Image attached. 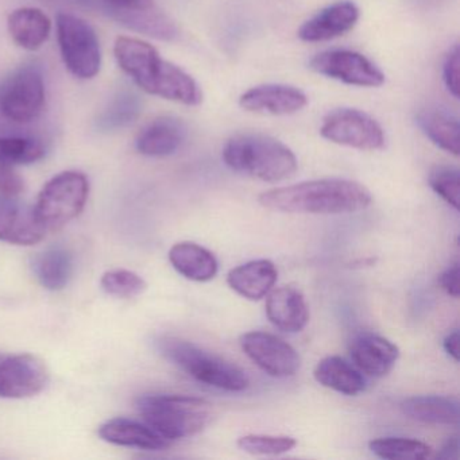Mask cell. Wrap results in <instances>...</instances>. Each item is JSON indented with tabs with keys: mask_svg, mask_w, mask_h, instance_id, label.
<instances>
[{
	"mask_svg": "<svg viewBox=\"0 0 460 460\" xmlns=\"http://www.w3.org/2000/svg\"><path fill=\"white\" fill-rule=\"evenodd\" d=\"M114 55L120 69L149 95L190 107L203 102L198 82L184 69L161 58L153 45L134 37H118Z\"/></svg>",
	"mask_w": 460,
	"mask_h": 460,
	"instance_id": "obj_1",
	"label": "cell"
},
{
	"mask_svg": "<svg viewBox=\"0 0 460 460\" xmlns=\"http://www.w3.org/2000/svg\"><path fill=\"white\" fill-rule=\"evenodd\" d=\"M258 201L265 208L287 214L338 215L367 208L373 196L359 182L322 179L268 190Z\"/></svg>",
	"mask_w": 460,
	"mask_h": 460,
	"instance_id": "obj_2",
	"label": "cell"
},
{
	"mask_svg": "<svg viewBox=\"0 0 460 460\" xmlns=\"http://www.w3.org/2000/svg\"><path fill=\"white\" fill-rule=\"evenodd\" d=\"M222 157L231 171L266 182L290 179L298 168L295 153L279 139L265 134L231 137L223 147Z\"/></svg>",
	"mask_w": 460,
	"mask_h": 460,
	"instance_id": "obj_3",
	"label": "cell"
},
{
	"mask_svg": "<svg viewBox=\"0 0 460 460\" xmlns=\"http://www.w3.org/2000/svg\"><path fill=\"white\" fill-rule=\"evenodd\" d=\"M144 421L166 440L192 438L212 420V405L190 395L145 394L137 400Z\"/></svg>",
	"mask_w": 460,
	"mask_h": 460,
	"instance_id": "obj_4",
	"label": "cell"
},
{
	"mask_svg": "<svg viewBox=\"0 0 460 460\" xmlns=\"http://www.w3.org/2000/svg\"><path fill=\"white\" fill-rule=\"evenodd\" d=\"M158 351L201 384L226 392H243L249 387L247 374L233 362L173 336L157 341Z\"/></svg>",
	"mask_w": 460,
	"mask_h": 460,
	"instance_id": "obj_5",
	"label": "cell"
},
{
	"mask_svg": "<svg viewBox=\"0 0 460 460\" xmlns=\"http://www.w3.org/2000/svg\"><path fill=\"white\" fill-rule=\"evenodd\" d=\"M88 193L90 182L85 174L76 171L58 174L40 192L34 207L37 219L47 231L61 230L82 214Z\"/></svg>",
	"mask_w": 460,
	"mask_h": 460,
	"instance_id": "obj_6",
	"label": "cell"
},
{
	"mask_svg": "<svg viewBox=\"0 0 460 460\" xmlns=\"http://www.w3.org/2000/svg\"><path fill=\"white\" fill-rule=\"evenodd\" d=\"M56 26L61 58L66 69L77 79H93L101 71L102 49L93 26L66 13L58 15Z\"/></svg>",
	"mask_w": 460,
	"mask_h": 460,
	"instance_id": "obj_7",
	"label": "cell"
},
{
	"mask_svg": "<svg viewBox=\"0 0 460 460\" xmlns=\"http://www.w3.org/2000/svg\"><path fill=\"white\" fill-rule=\"evenodd\" d=\"M45 99L44 75L36 66H21L0 85V112L10 122H33L41 115Z\"/></svg>",
	"mask_w": 460,
	"mask_h": 460,
	"instance_id": "obj_8",
	"label": "cell"
},
{
	"mask_svg": "<svg viewBox=\"0 0 460 460\" xmlns=\"http://www.w3.org/2000/svg\"><path fill=\"white\" fill-rule=\"evenodd\" d=\"M320 136L332 144L363 152L382 150L386 145L382 126L357 109H336L328 112L320 126Z\"/></svg>",
	"mask_w": 460,
	"mask_h": 460,
	"instance_id": "obj_9",
	"label": "cell"
},
{
	"mask_svg": "<svg viewBox=\"0 0 460 460\" xmlns=\"http://www.w3.org/2000/svg\"><path fill=\"white\" fill-rule=\"evenodd\" d=\"M309 68L328 79L354 87L378 88L385 84V74L379 66L355 50H325L312 58Z\"/></svg>",
	"mask_w": 460,
	"mask_h": 460,
	"instance_id": "obj_10",
	"label": "cell"
},
{
	"mask_svg": "<svg viewBox=\"0 0 460 460\" xmlns=\"http://www.w3.org/2000/svg\"><path fill=\"white\" fill-rule=\"evenodd\" d=\"M244 354L269 376L287 378L295 376L301 366L300 355L284 339L273 333L252 331L241 338Z\"/></svg>",
	"mask_w": 460,
	"mask_h": 460,
	"instance_id": "obj_11",
	"label": "cell"
},
{
	"mask_svg": "<svg viewBox=\"0 0 460 460\" xmlns=\"http://www.w3.org/2000/svg\"><path fill=\"white\" fill-rule=\"evenodd\" d=\"M49 379L48 366L36 355H14L0 360V398L34 397L45 390Z\"/></svg>",
	"mask_w": 460,
	"mask_h": 460,
	"instance_id": "obj_12",
	"label": "cell"
},
{
	"mask_svg": "<svg viewBox=\"0 0 460 460\" xmlns=\"http://www.w3.org/2000/svg\"><path fill=\"white\" fill-rule=\"evenodd\" d=\"M308 96L300 88L287 84H263L250 88L239 98V106L244 111L261 115L296 114L305 109Z\"/></svg>",
	"mask_w": 460,
	"mask_h": 460,
	"instance_id": "obj_13",
	"label": "cell"
},
{
	"mask_svg": "<svg viewBox=\"0 0 460 460\" xmlns=\"http://www.w3.org/2000/svg\"><path fill=\"white\" fill-rule=\"evenodd\" d=\"M360 13L357 4L349 0H341L317 13L298 29L301 41L316 44L331 41L351 31L359 21Z\"/></svg>",
	"mask_w": 460,
	"mask_h": 460,
	"instance_id": "obj_14",
	"label": "cell"
},
{
	"mask_svg": "<svg viewBox=\"0 0 460 460\" xmlns=\"http://www.w3.org/2000/svg\"><path fill=\"white\" fill-rule=\"evenodd\" d=\"M45 230L37 219L34 207L15 198L0 196V241L17 246H33L45 238Z\"/></svg>",
	"mask_w": 460,
	"mask_h": 460,
	"instance_id": "obj_15",
	"label": "cell"
},
{
	"mask_svg": "<svg viewBox=\"0 0 460 460\" xmlns=\"http://www.w3.org/2000/svg\"><path fill=\"white\" fill-rule=\"evenodd\" d=\"M349 351L358 370L374 378L387 376L400 358V349L394 343L371 332L354 336Z\"/></svg>",
	"mask_w": 460,
	"mask_h": 460,
	"instance_id": "obj_16",
	"label": "cell"
},
{
	"mask_svg": "<svg viewBox=\"0 0 460 460\" xmlns=\"http://www.w3.org/2000/svg\"><path fill=\"white\" fill-rule=\"evenodd\" d=\"M266 316L279 330L297 333L308 324L309 309L300 290L293 287H281L268 293Z\"/></svg>",
	"mask_w": 460,
	"mask_h": 460,
	"instance_id": "obj_17",
	"label": "cell"
},
{
	"mask_svg": "<svg viewBox=\"0 0 460 460\" xmlns=\"http://www.w3.org/2000/svg\"><path fill=\"white\" fill-rule=\"evenodd\" d=\"M104 12L109 13L112 20L139 34L160 40V41H174L180 31L176 22L161 12L157 7L147 9H123L107 4Z\"/></svg>",
	"mask_w": 460,
	"mask_h": 460,
	"instance_id": "obj_18",
	"label": "cell"
},
{
	"mask_svg": "<svg viewBox=\"0 0 460 460\" xmlns=\"http://www.w3.org/2000/svg\"><path fill=\"white\" fill-rule=\"evenodd\" d=\"M187 128L174 117L155 118L137 137L136 147L147 157H168L184 144Z\"/></svg>",
	"mask_w": 460,
	"mask_h": 460,
	"instance_id": "obj_19",
	"label": "cell"
},
{
	"mask_svg": "<svg viewBox=\"0 0 460 460\" xmlns=\"http://www.w3.org/2000/svg\"><path fill=\"white\" fill-rule=\"evenodd\" d=\"M99 436L107 443L144 451H161L168 448L171 441L155 432L146 422L118 417L109 420L99 428Z\"/></svg>",
	"mask_w": 460,
	"mask_h": 460,
	"instance_id": "obj_20",
	"label": "cell"
},
{
	"mask_svg": "<svg viewBox=\"0 0 460 460\" xmlns=\"http://www.w3.org/2000/svg\"><path fill=\"white\" fill-rule=\"evenodd\" d=\"M279 277L276 265L269 260H257L233 269L227 284L234 292L247 300L258 301L273 289Z\"/></svg>",
	"mask_w": 460,
	"mask_h": 460,
	"instance_id": "obj_21",
	"label": "cell"
},
{
	"mask_svg": "<svg viewBox=\"0 0 460 460\" xmlns=\"http://www.w3.org/2000/svg\"><path fill=\"white\" fill-rule=\"evenodd\" d=\"M420 130L444 152L459 155L460 123L459 118L440 106H428L416 115Z\"/></svg>",
	"mask_w": 460,
	"mask_h": 460,
	"instance_id": "obj_22",
	"label": "cell"
},
{
	"mask_svg": "<svg viewBox=\"0 0 460 460\" xmlns=\"http://www.w3.org/2000/svg\"><path fill=\"white\" fill-rule=\"evenodd\" d=\"M7 29L18 47L36 52L44 47L49 39L52 22L42 10L36 7H21L9 15Z\"/></svg>",
	"mask_w": 460,
	"mask_h": 460,
	"instance_id": "obj_23",
	"label": "cell"
},
{
	"mask_svg": "<svg viewBox=\"0 0 460 460\" xmlns=\"http://www.w3.org/2000/svg\"><path fill=\"white\" fill-rule=\"evenodd\" d=\"M169 261L182 277L190 281H211L219 270L217 257L209 250L193 242L174 244L169 252Z\"/></svg>",
	"mask_w": 460,
	"mask_h": 460,
	"instance_id": "obj_24",
	"label": "cell"
},
{
	"mask_svg": "<svg viewBox=\"0 0 460 460\" xmlns=\"http://www.w3.org/2000/svg\"><path fill=\"white\" fill-rule=\"evenodd\" d=\"M401 411L414 421L435 425H456L460 421V403L457 398L444 395H419L406 398Z\"/></svg>",
	"mask_w": 460,
	"mask_h": 460,
	"instance_id": "obj_25",
	"label": "cell"
},
{
	"mask_svg": "<svg viewBox=\"0 0 460 460\" xmlns=\"http://www.w3.org/2000/svg\"><path fill=\"white\" fill-rule=\"evenodd\" d=\"M31 266L40 284L52 292L64 289L74 273L71 252L61 246L42 250L33 258Z\"/></svg>",
	"mask_w": 460,
	"mask_h": 460,
	"instance_id": "obj_26",
	"label": "cell"
},
{
	"mask_svg": "<svg viewBox=\"0 0 460 460\" xmlns=\"http://www.w3.org/2000/svg\"><path fill=\"white\" fill-rule=\"evenodd\" d=\"M314 374L320 385L341 394L357 395L366 387L360 371L341 357H327L320 360Z\"/></svg>",
	"mask_w": 460,
	"mask_h": 460,
	"instance_id": "obj_27",
	"label": "cell"
},
{
	"mask_svg": "<svg viewBox=\"0 0 460 460\" xmlns=\"http://www.w3.org/2000/svg\"><path fill=\"white\" fill-rule=\"evenodd\" d=\"M141 111L142 102L139 96L133 91L122 90L109 102L96 122L101 130H119L136 122Z\"/></svg>",
	"mask_w": 460,
	"mask_h": 460,
	"instance_id": "obj_28",
	"label": "cell"
},
{
	"mask_svg": "<svg viewBox=\"0 0 460 460\" xmlns=\"http://www.w3.org/2000/svg\"><path fill=\"white\" fill-rule=\"evenodd\" d=\"M368 448L382 459L421 460L430 455V447L424 441L408 438H381L371 440Z\"/></svg>",
	"mask_w": 460,
	"mask_h": 460,
	"instance_id": "obj_29",
	"label": "cell"
},
{
	"mask_svg": "<svg viewBox=\"0 0 460 460\" xmlns=\"http://www.w3.org/2000/svg\"><path fill=\"white\" fill-rule=\"evenodd\" d=\"M45 155L41 142L26 137H0V164L29 165Z\"/></svg>",
	"mask_w": 460,
	"mask_h": 460,
	"instance_id": "obj_30",
	"label": "cell"
},
{
	"mask_svg": "<svg viewBox=\"0 0 460 460\" xmlns=\"http://www.w3.org/2000/svg\"><path fill=\"white\" fill-rule=\"evenodd\" d=\"M102 288L107 295L118 298H134L146 290L147 284L141 276L134 271L117 269L103 274Z\"/></svg>",
	"mask_w": 460,
	"mask_h": 460,
	"instance_id": "obj_31",
	"label": "cell"
},
{
	"mask_svg": "<svg viewBox=\"0 0 460 460\" xmlns=\"http://www.w3.org/2000/svg\"><path fill=\"white\" fill-rule=\"evenodd\" d=\"M429 187L455 209H459L460 173L454 166L438 165L430 171L428 177Z\"/></svg>",
	"mask_w": 460,
	"mask_h": 460,
	"instance_id": "obj_32",
	"label": "cell"
},
{
	"mask_svg": "<svg viewBox=\"0 0 460 460\" xmlns=\"http://www.w3.org/2000/svg\"><path fill=\"white\" fill-rule=\"evenodd\" d=\"M296 446L297 441L290 436L246 435L238 440L239 448L252 455H281Z\"/></svg>",
	"mask_w": 460,
	"mask_h": 460,
	"instance_id": "obj_33",
	"label": "cell"
},
{
	"mask_svg": "<svg viewBox=\"0 0 460 460\" xmlns=\"http://www.w3.org/2000/svg\"><path fill=\"white\" fill-rule=\"evenodd\" d=\"M460 50L457 45L447 53L443 64V82L448 93L455 99L460 95Z\"/></svg>",
	"mask_w": 460,
	"mask_h": 460,
	"instance_id": "obj_34",
	"label": "cell"
},
{
	"mask_svg": "<svg viewBox=\"0 0 460 460\" xmlns=\"http://www.w3.org/2000/svg\"><path fill=\"white\" fill-rule=\"evenodd\" d=\"M25 190V181L14 166L0 164V196L17 198Z\"/></svg>",
	"mask_w": 460,
	"mask_h": 460,
	"instance_id": "obj_35",
	"label": "cell"
},
{
	"mask_svg": "<svg viewBox=\"0 0 460 460\" xmlns=\"http://www.w3.org/2000/svg\"><path fill=\"white\" fill-rule=\"evenodd\" d=\"M459 276V263H455V265L447 269V270L443 271L440 277H438V284H440V287L443 288V290H446L449 296L455 298L459 297L460 295Z\"/></svg>",
	"mask_w": 460,
	"mask_h": 460,
	"instance_id": "obj_36",
	"label": "cell"
},
{
	"mask_svg": "<svg viewBox=\"0 0 460 460\" xmlns=\"http://www.w3.org/2000/svg\"><path fill=\"white\" fill-rule=\"evenodd\" d=\"M106 4L123 9H147L155 6V0H106Z\"/></svg>",
	"mask_w": 460,
	"mask_h": 460,
	"instance_id": "obj_37",
	"label": "cell"
},
{
	"mask_svg": "<svg viewBox=\"0 0 460 460\" xmlns=\"http://www.w3.org/2000/svg\"><path fill=\"white\" fill-rule=\"evenodd\" d=\"M459 341L460 336L457 331L448 333L443 341V347L444 349H446L447 354L451 355L455 360H459Z\"/></svg>",
	"mask_w": 460,
	"mask_h": 460,
	"instance_id": "obj_38",
	"label": "cell"
},
{
	"mask_svg": "<svg viewBox=\"0 0 460 460\" xmlns=\"http://www.w3.org/2000/svg\"><path fill=\"white\" fill-rule=\"evenodd\" d=\"M459 456V440L457 438H448L438 454V459H457Z\"/></svg>",
	"mask_w": 460,
	"mask_h": 460,
	"instance_id": "obj_39",
	"label": "cell"
},
{
	"mask_svg": "<svg viewBox=\"0 0 460 460\" xmlns=\"http://www.w3.org/2000/svg\"><path fill=\"white\" fill-rule=\"evenodd\" d=\"M0 360H2V357H0Z\"/></svg>",
	"mask_w": 460,
	"mask_h": 460,
	"instance_id": "obj_40",
	"label": "cell"
}]
</instances>
